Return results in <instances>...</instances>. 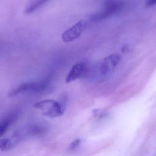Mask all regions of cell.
<instances>
[{"label":"cell","instance_id":"6da1fadb","mask_svg":"<svg viewBox=\"0 0 156 156\" xmlns=\"http://www.w3.org/2000/svg\"><path fill=\"white\" fill-rule=\"evenodd\" d=\"M33 107L46 116L56 118L63 114L65 102H60L53 99H44L37 102Z\"/></svg>","mask_w":156,"mask_h":156},{"label":"cell","instance_id":"9c48e42d","mask_svg":"<svg viewBox=\"0 0 156 156\" xmlns=\"http://www.w3.org/2000/svg\"><path fill=\"white\" fill-rule=\"evenodd\" d=\"M16 141L14 139L9 138H2L0 141V149L2 151H7L12 149L15 145Z\"/></svg>","mask_w":156,"mask_h":156},{"label":"cell","instance_id":"ba28073f","mask_svg":"<svg viewBox=\"0 0 156 156\" xmlns=\"http://www.w3.org/2000/svg\"><path fill=\"white\" fill-rule=\"evenodd\" d=\"M46 2V1H34L30 2L25 8L24 13L26 14H29L34 11L37 10V9L41 7L42 5Z\"/></svg>","mask_w":156,"mask_h":156},{"label":"cell","instance_id":"30bf717a","mask_svg":"<svg viewBox=\"0 0 156 156\" xmlns=\"http://www.w3.org/2000/svg\"><path fill=\"white\" fill-rule=\"evenodd\" d=\"M80 142H81V140L79 138H77V139L75 140L70 144L69 147V150H70V151L74 150L76 148H77L79 146V144H80Z\"/></svg>","mask_w":156,"mask_h":156},{"label":"cell","instance_id":"5b68a950","mask_svg":"<svg viewBox=\"0 0 156 156\" xmlns=\"http://www.w3.org/2000/svg\"><path fill=\"white\" fill-rule=\"evenodd\" d=\"M85 71V65L83 63H77L74 64L67 74L65 82L66 83L71 82L80 77H81Z\"/></svg>","mask_w":156,"mask_h":156},{"label":"cell","instance_id":"7a4b0ae2","mask_svg":"<svg viewBox=\"0 0 156 156\" xmlns=\"http://www.w3.org/2000/svg\"><path fill=\"white\" fill-rule=\"evenodd\" d=\"M124 4L121 1H105L103 9L100 11L91 14L90 18L91 21H99L105 19L121 10Z\"/></svg>","mask_w":156,"mask_h":156},{"label":"cell","instance_id":"52a82bcc","mask_svg":"<svg viewBox=\"0 0 156 156\" xmlns=\"http://www.w3.org/2000/svg\"><path fill=\"white\" fill-rule=\"evenodd\" d=\"M30 82H24L22 83L18 86L15 87L13 89H12L8 93V96L10 98H12L17 96L18 94L26 91H30Z\"/></svg>","mask_w":156,"mask_h":156},{"label":"cell","instance_id":"8992f818","mask_svg":"<svg viewBox=\"0 0 156 156\" xmlns=\"http://www.w3.org/2000/svg\"><path fill=\"white\" fill-rule=\"evenodd\" d=\"M18 116L17 112H13L6 116L0 124V135L2 136L9 129L10 126L16 121Z\"/></svg>","mask_w":156,"mask_h":156},{"label":"cell","instance_id":"277c9868","mask_svg":"<svg viewBox=\"0 0 156 156\" xmlns=\"http://www.w3.org/2000/svg\"><path fill=\"white\" fill-rule=\"evenodd\" d=\"M121 57L118 54L114 53L105 57L100 65V71L102 75L105 76L111 73L118 65Z\"/></svg>","mask_w":156,"mask_h":156},{"label":"cell","instance_id":"3957f363","mask_svg":"<svg viewBox=\"0 0 156 156\" xmlns=\"http://www.w3.org/2000/svg\"><path fill=\"white\" fill-rule=\"evenodd\" d=\"M84 28V22L82 20L79 21L74 25L71 26L62 34V40L65 43H69L75 40L81 35Z\"/></svg>","mask_w":156,"mask_h":156}]
</instances>
